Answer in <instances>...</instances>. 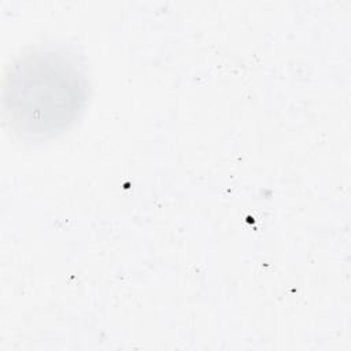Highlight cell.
Returning <instances> with one entry per match:
<instances>
[{"mask_svg":"<svg viewBox=\"0 0 351 351\" xmlns=\"http://www.w3.org/2000/svg\"><path fill=\"white\" fill-rule=\"evenodd\" d=\"M88 78L75 56L36 49L10 67L3 85L5 117L16 133L43 140L66 132L88 101Z\"/></svg>","mask_w":351,"mask_h":351,"instance_id":"1","label":"cell"}]
</instances>
